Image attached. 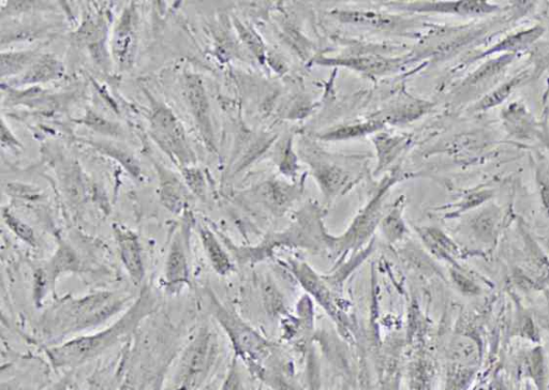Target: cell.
Wrapping results in <instances>:
<instances>
[{
  "label": "cell",
  "instance_id": "1",
  "mask_svg": "<svg viewBox=\"0 0 549 390\" xmlns=\"http://www.w3.org/2000/svg\"><path fill=\"white\" fill-rule=\"evenodd\" d=\"M156 298L145 289L137 302L110 327L93 335L73 338L47 351L55 368L79 367L99 357L127 338L155 308Z\"/></svg>",
  "mask_w": 549,
  "mask_h": 390
},
{
  "label": "cell",
  "instance_id": "2",
  "mask_svg": "<svg viewBox=\"0 0 549 390\" xmlns=\"http://www.w3.org/2000/svg\"><path fill=\"white\" fill-rule=\"evenodd\" d=\"M114 293H97L59 306L52 312V333L68 335L109 320L126 304Z\"/></svg>",
  "mask_w": 549,
  "mask_h": 390
},
{
  "label": "cell",
  "instance_id": "3",
  "mask_svg": "<svg viewBox=\"0 0 549 390\" xmlns=\"http://www.w3.org/2000/svg\"><path fill=\"white\" fill-rule=\"evenodd\" d=\"M218 356L216 335L203 327L188 345L175 374L172 390H197L215 366Z\"/></svg>",
  "mask_w": 549,
  "mask_h": 390
},
{
  "label": "cell",
  "instance_id": "4",
  "mask_svg": "<svg viewBox=\"0 0 549 390\" xmlns=\"http://www.w3.org/2000/svg\"><path fill=\"white\" fill-rule=\"evenodd\" d=\"M212 304L217 321L226 330L235 351L244 359L258 360L263 358L270 349L269 343L237 315L222 307L215 298H213Z\"/></svg>",
  "mask_w": 549,
  "mask_h": 390
},
{
  "label": "cell",
  "instance_id": "5",
  "mask_svg": "<svg viewBox=\"0 0 549 390\" xmlns=\"http://www.w3.org/2000/svg\"><path fill=\"white\" fill-rule=\"evenodd\" d=\"M152 133L157 143L182 164H188L194 159L182 124L169 109L161 107L155 111Z\"/></svg>",
  "mask_w": 549,
  "mask_h": 390
},
{
  "label": "cell",
  "instance_id": "6",
  "mask_svg": "<svg viewBox=\"0 0 549 390\" xmlns=\"http://www.w3.org/2000/svg\"><path fill=\"white\" fill-rule=\"evenodd\" d=\"M388 188L389 186L383 187L375 199L356 217L347 233L331 244L338 257L346 255L350 250L360 248L373 234L380 221L382 201Z\"/></svg>",
  "mask_w": 549,
  "mask_h": 390
},
{
  "label": "cell",
  "instance_id": "7",
  "mask_svg": "<svg viewBox=\"0 0 549 390\" xmlns=\"http://www.w3.org/2000/svg\"><path fill=\"white\" fill-rule=\"evenodd\" d=\"M291 267L295 278L301 282L302 287L317 299V302L332 315L338 324H344L343 314L339 312L332 292L314 270L300 262H292Z\"/></svg>",
  "mask_w": 549,
  "mask_h": 390
},
{
  "label": "cell",
  "instance_id": "8",
  "mask_svg": "<svg viewBox=\"0 0 549 390\" xmlns=\"http://www.w3.org/2000/svg\"><path fill=\"white\" fill-rule=\"evenodd\" d=\"M165 284L171 293L180 292L190 284L189 262L181 236L174 238L168 254L165 266Z\"/></svg>",
  "mask_w": 549,
  "mask_h": 390
},
{
  "label": "cell",
  "instance_id": "9",
  "mask_svg": "<svg viewBox=\"0 0 549 390\" xmlns=\"http://www.w3.org/2000/svg\"><path fill=\"white\" fill-rule=\"evenodd\" d=\"M118 248H120L121 260L131 280L140 284L145 276L142 249L138 236L128 230L115 229Z\"/></svg>",
  "mask_w": 549,
  "mask_h": 390
},
{
  "label": "cell",
  "instance_id": "10",
  "mask_svg": "<svg viewBox=\"0 0 549 390\" xmlns=\"http://www.w3.org/2000/svg\"><path fill=\"white\" fill-rule=\"evenodd\" d=\"M136 47V30L133 13L127 11L118 27L114 37V55L118 64L129 66Z\"/></svg>",
  "mask_w": 549,
  "mask_h": 390
},
{
  "label": "cell",
  "instance_id": "11",
  "mask_svg": "<svg viewBox=\"0 0 549 390\" xmlns=\"http://www.w3.org/2000/svg\"><path fill=\"white\" fill-rule=\"evenodd\" d=\"M187 98L192 113H194L205 139L212 137L211 122L209 114V102L202 84L198 77H191L186 87Z\"/></svg>",
  "mask_w": 549,
  "mask_h": 390
},
{
  "label": "cell",
  "instance_id": "12",
  "mask_svg": "<svg viewBox=\"0 0 549 390\" xmlns=\"http://www.w3.org/2000/svg\"><path fill=\"white\" fill-rule=\"evenodd\" d=\"M200 236L202 244L216 273L221 276H227L233 272L234 265L224 248L218 242L214 233L206 227H200Z\"/></svg>",
  "mask_w": 549,
  "mask_h": 390
},
{
  "label": "cell",
  "instance_id": "13",
  "mask_svg": "<svg viewBox=\"0 0 549 390\" xmlns=\"http://www.w3.org/2000/svg\"><path fill=\"white\" fill-rule=\"evenodd\" d=\"M418 232L430 252L444 260H452L457 248L452 240L443 232L433 228L418 229Z\"/></svg>",
  "mask_w": 549,
  "mask_h": 390
},
{
  "label": "cell",
  "instance_id": "14",
  "mask_svg": "<svg viewBox=\"0 0 549 390\" xmlns=\"http://www.w3.org/2000/svg\"><path fill=\"white\" fill-rule=\"evenodd\" d=\"M336 17L345 23L366 25L376 28H394L399 20L377 12L339 11L334 12Z\"/></svg>",
  "mask_w": 549,
  "mask_h": 390
},
{
  "label": "cell",
  "instance_id": "15",
  "mask_svg": "<svg viewBox=\"0 0 549 390\" xmlns=\"http://www.w3.org/2000/svg\"><path fill=\"white\" fill-rule=\"evenodd\" d=\"M61 65L54 57L41 58L36 65L27 71L21 82L22 84L40 83L61 77L63 72Z\"/></svg>",
  "mask_w": 549,
  "mask_h": 390
},
{
  "label": "cell",
  "instance_id": "16",
  "mask_svg": "<svg viewBox=\"0 0 549 390\" xmlns=\"http://www.w3.org/2000/svg\"><path fill=\"white\" fill-rule=\"evenodd\" d=\"M321 189L329 197H334L349 183V176L343 170L334 167H322L316 173Z\"/></svg>",
  "mask_w": 549,
  "mask_h": 390
},
{
  "label": "cell",
  "instance_id": "17",
  "mask_svg": "<svg viewBox=\"0 0 549 390\" xmlns=\"http://www.w3.org/2000/svg\"><path fill=\"white\" fill-rule=\"evenodd\" d=\"M403 205L398 203L381 222L382 231L390 243H396L407 233L403 219Z\"/></svg>",
  "mask_w": 549,
  "mask_h": 390
},
{
  "label": "cell",
  "instance_id": "18",
  "mask_svg": "<svg viewBox=\"0 0 549 390\" xmlns=\"http://www.w3.org/2000/svg\"><path fill=\"white\" fill-rule=\"evenodd\" d=\"M491 7L484 3L465 2L456 4H424L414 6L417 11H438V12H456V13H480L486 12Z\"/></svg>",
  "mask_w": 549,
  "mask_h": 390
},
{
  "label": "cell",
  "instance_id": "19",
  "mask_svg": "<svg viewBox=\"0 0 549 390\" xmlns=\"http://www.w3.org/2000/svg\"><path fill=\"white\" fill-rule=\"evenodd\" d=\"M343 64L368 73H382L391 70L397 65L396 63L391 62V60L378 57L350 59Z\"/></svg>",
  "mask_w": 549,
  "mask_h": 390
},
{
  "label": "cell",
  "instance_id": "20",
  "mask_svg": "<svg viewBox=\"0 0 549 390\" xmlns=\"http://www.w3.org/2000/svg\"><path fill=\"white\" fill-rule=\"evenodd\" d=\"M34 58L33 53H10L2 57L3 75L19 73L27 64L31 63Z\"/></svg>",
  "mask_w": 549,
  "mask_h": 390
},
{
  "label": "cell",
  "instance_id": "21",
  "mask_svg": "<svg viewBox=\"0 0 549 390\" xmlns=\"http://www.w3.org/2000/svg\"><path fill=\"white\" fill-rule=\"evenodd\" d=\"M379 128L377 124H365L358 126H351L347 128H341L336 131L326 134L324 139L328 140H344L354 137H359V135L366 134L372 131H375Z\"/></svg>",
  "mask_w": 549,
  "mask_h": 390
},
{
  "label": "cell",
  "instance_id": "22",
  "mask_svg": "<svg viewBox=\"0 0 549 390\" xmlns=\"http://www.w3.org/2000/svg\"><path fill=\"white\" fill-rule=\"evenodd\" d=\"M470 373L463 366H453L449 369L444 390H466Z\"/></svg>",
  "mask_w": 549,
  "mask_h": 390
},
{
  "label": "cell",
  "instance_id": "23",
  "mask_svg": "<svg viewBox=\"0 0 549 390\" xmlns=\"http://www.w3.org/2000/svg\"><path fill=\"white\" fill-rule=\"evenodd\" d=\"M4 218L8 224V227L14 232V234H17L20 238H22L25 243L35 246L36 238L34 231L29 228L27 224L10 213H4Z\"/></svg>",
  "mask_w": 549,
  "mask_h": 390
},
{
  "label": "cell",
  "instance_id": "24",
  "mask_svg": "<svg viewBox=\"0 0 549 390\" xmlns=\"http://www.w3.org/2000/svg\"><path fill=\"white\" fill-rule=\"evenodd\" d=\"M243 381L239 367L236 362L233 363L229 371L227 380L222 386V390H243Z\"/></svg>",
  "mask_w": 549,
  "mask_h": 390
},
{
  "label": "cell",
  "instance_id": "25",
  "mask_svg": "<svg viewBox=\"0 0 549 390\" xmlns=\"http://www.w3.org/2000/svg\"><path fill=\"white\" fill-rule=\"evenodd\" d=\"M185 177L190 188L197 194H202L204 183L201 173L198 170L187 169Z\"/></svg>",
  "mask_w": 549,
  "mask_h": 390
},
{
  "label": "cell",
  "instance_id": "26",
  "mask_svg": "<svg viewBox=\"0 0 549 390\" xmlns=\"http://www.w3.org/2000/svg\"><path fill=\"white\" fill-rule=\"evenodd\" d=\"M515 84V81H513L511 84L503 86L498 90L497 93L493 94L491 97H488L483 103L484 108L492 107V105H495L503 100L504 97L508 96L510 93V90L512 89L513 85Z\"/></svg>",
  "mask_w": 549,
  "mask_h": 390
},
{
  "label": "cell",
  "instance_id": "27",
  "mask_svg": "<svg viewBox=\"0 0 549 390\" xmlns=\"http://www.w3.org/2000/svg\"><path fill=\"white\" fill-rule=\"evenodd\" d=\"M542 197L545 206L549 210V179H547L546 182L543 183Z\"/></svg>",
  "mask_w": 549,
  "mask_h": 390
},
{
  "label": "cell",
  "instance_id": "28",
  "mask_svg": "<svg viewBox=\"0 0 549 390\" xmlns=\"http://www.w3.org/2000/svg\"><path fill=\"white\" fill-rule=\"evenodd\" d=\"M55 390H70L68 389V386L67 385H59L55 388Z\"/></svg>",
  "mask_w": 549,
  "mask_h": 390
}]
</instances>
